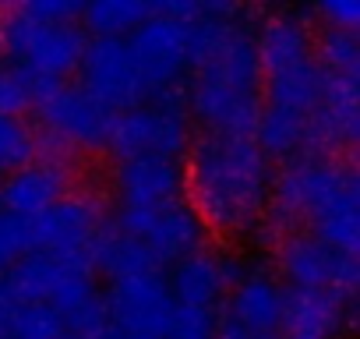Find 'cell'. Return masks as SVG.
Listing matches in <instances>:
<instances>
[{
  "label": "cell",
  "instance_id": "2e32d148",
  "mask_svg": "<svg viewBox=\"0 0 360 339\" xmlns=\"http://www.w3.org/2000/svg\"><path fill=\"white\" fill-rule=\"evenodd\" d=\"M311 46H314L311 15H304V11L265 15L255 32V53H258L262 78H272V75H283V71H293V68L314 60Z\"/></svg>",
  "mask_w": 360,
  "mask_h": 339
},
{
  "label": "cell",
  "instance_id": "9a60e30c",
  "mask_svg": "<svg viewBox=\"0 0 360 339\" xmlns=\"http://www.w3.org/2000/svg\"><path fill=\"white\" fill-rule=\"evenodd\" d=\"M71 181L75 177H71L68 159L36 155V162H29L25 170L0 177V212L18 216V219H36L71 191Z\"/></svg>",
  "mask_w": 360,
  "mask_h": 339
},
{
  "label": "cell",
  "instance_id": "6da1fadb",
  "mask_svg": "<svg viewBox=\"0 0 360 339\" xmlns=\"http://www.w3.org/2000/svg\"><path fill=\"white\" fill-rule=\"evenodd\" d=\"M290 234H311L321 244L356 258L360 191L353 159L297 155L276 170L269 205L255 226V237L258 244L276 248Z\"/></svg>",
  "mask_w": 360,
  "mask_h": 339
},
{
  "label": "cell",
  "instance_id": "3957f363",
  "mask_svg": "<svg viewBox=\"0 0 360 339\" xmlns=\"http://www.w3.org/2000/svg\"><path fill=\"white\" fill-rule=\"evenodd\" d=\"M82 25H43L25 4L0 8V60L22 71L32 103L68 85L85 53Z\"/></svg>",
  "mask_w": 360,
  "mask_h": 339
},
{
  "label": "cell",
  "instance_id": "7a4b0ae2",
  "mask_svg": "<svg viewBox=\"0 0 360 339\" xmlns=\"http://www.w3.org/2000/svg\"><path fill=\"white\" fill-rule=\"evenodd\" d=\"M180 162H184V202L209 234H255L269 205L276 170L251 138L195 134Z\"/></svg>",
  "mask_w": 360,
  "mask_h": 339
},
{
  "label": "cell",
  "instance_id": "ac0fdd59",
  "mask_svg": "<svg viewBox=\"0 0 360 339\" xmlns=\"http://www.w3.org/2000/svg\"><path fill=\"white\" fill-rule=\"evenodd\" d=\"M78 279H92V276L71 272L60 262H53L50 255L29 251L22 262H15L4 276H0V290H4V297L11 304H50V307H57Z\"/></svg>",
  "mask_w": 360,
  "mask_h": 339
},
{
  "label": "cell",
  "instance_id": "e0dca14e",
  "mask_svg": "<svg viewBox=\"0 0 360 339\" xmlns=\"http://www.w3.org/2000/svg\"><path fill=\"white\" fill-rule=\"evenodd\" d=\"M283 293L286 286L269 272V269H258L251 265L223 297V314L226 321L248 328V332H265L272 335L276 325H279V314H283Z\"/></svg>",
  "mask_w": 360,
  "mask_h": 339
},
{
  "label": "cell",
  "instance_id": "836d02e7",
  "mask_svg": "<svg viewBox=\"0 0 360 339\" xmlns=\"http://www.w3.org/2000/svg\"><path fill=\"white\" fill-rule=\"evenodd\" d=\"M64 339H78V335H64Z\"/></svg>",
  "mask_w": 360,
  "mask_h": 339
},
{
  "label": "cell",
  "instance_id": "8fae6325",
  "mask_svg": "<svg viewBox=\"0 0 360 339\" xmlns=\"http://www.w3.org/2000/svg\"><path fill=\"white\" fill-rule=\"evenodd\" d=\"M360 124V82L356 75H325L321 103L307 117L304 155L353 159Z\"/></svg>",
  "mask_w": 360,
  "mask_h": 339
},
{
  "label": "cell",
  "instance_id": "1f68e13d",
  "mask_svg": "<svg viewBox=\"0 0 360 339\" xmlns=\"http://www.w3.org/2000/svg\"><path fill=\"white\" fill-rule=\"evenodd\" d=\"M216 339H276V335H265V332H248L226 318H219V328H216Z\"/></svg>",
  "mask_w": 360,
  "mask_h": 339
},
{
  "label": "cell",
  "instance_id": "ba28073f",
  "mask_svg": "<svg viewBox=\"0 0 360 339\" xmlns=\"http://www.w3.org/2000/svg\"><path fill=\"white\" fill-rule=\"evenodd\" d=\"M276 279L286 290H335L356 297V258L321 244L311 234H290L272 248Z\"/></svg>",
  "mask_w": 360,
  "mask_h": 339
},
{
  "label": "cell",
  "instance_id": "cb8c5ba5",
  "mask_svg": "<svg viewBox=\"0 0 360 339\" xmlns=\"http://www.w3.org/2000/svg\"><path fill=\"white\" fill-rule=\"evenodd\" d=\"M314 64L321 68V75H356L360 64V43L356 32H342V29H321L314 36Z\"/></svg>",
  "mask_w": 360,
  "mask_h": 339
},
{
  "label": "cell",
  "instance_id": "f546056e",
  "mask_svg": "<svg viewBox=\"0 0 360 339\" xmlns=\"http://www.w3.org/2000/svg\"><path fill=\"white\" fill-rule=\"evenodd\" d=\"M25 11L43 25H78L82 18V4L75 0H29Z\"/></svg>",
  "mask_w": 360,
  "mask_h": 339
},
{
  "label": "cell",
  "instance_id": "4fadbf2b",
  "mask_svg": "<svg viewBox=\"0 0 360 339\" xmlns=\"http://www.w3.org/2000/svg\"><path fill=\"white\" fill-rule=\"evenodd\" d=\"M356 318V297L335 290H286L276 339H342Z\"/></svg>",
  "mask_w": 360,
  "mask_h": 339
},
{
  "label": "cell",
  "instance_id": "4dcf8cb0",
  "mask_svg": "<svg viewBox=\"0 0 360 339\" xmlns=\"http://www.w3.org/2000/svg\"><path fill=\"white\" fill-rule=\"evenodd\" d=\"M311 18H318V22H321V29L356 32V22H360V4H356V0H328V4H321Z\"/></svg>",
  "mask_w": 360,
  "mask_h": 339
},
{
  "label": "cell",
  "instance_id": "83f0119b",
  "mask_svg": "<svg viewBox=\"0 0 360 339\" xmlns=\"http://www.w3.org/2000/svg\"><path fill=\"white\" fill-rule=\"evenodd\" d=\"M32 251V226L29 219L0 212V276H4L15 262H22Z\"/></svg>",
  "mask_w": 360,
  "mask_h": 339
},
{
  "label": "cell",
  "instance_id": "d6986e66",
  "mask_svg": "<svg viewBox=\"0 0 360 339\" xmlns=\"http://www.w3.org/2000/svg\"><path fill=\"white\" fill-rule=\"evenodd\" d=\"M166 290H169L173 304H180V307L223 311L226 279H223V269H219V255H212L205 248L191 258H180L176 265H169Z\"/></svg>",
  "mask_w": 360,
  "mask_h": 339
},
{
  "label": "cell",
  "instance_id": "52a82bcc",
  "mask_svg": "<svg viewBox=\"0 0 360 339\" xmlns=\"http://www.w3.org/2000/svg\"><path fill=\"white\" fill-rule=\"evenodd\" d=\"M36 106V117L43 124V134L50 145L71 152V155H85V152H106L110 141V127L113 117L103 103H96L89 92H82L78 85H60L50 96H43Z\"/></svg>",
  "mask_w": 360,
  "mask_h": 339
},
{
  "label": "cell",
  "instance_id": "484cf974",
  "mask_svg": "<svg viewBox=\"0 0 360 339\" xmlns=\"http://www.w3.org/2000/svg\"><path fill=\"white\" fill-rule=\"evenodd\" d=\"M11 339H64L68 328L50 304H11L8 314Z\"/></svg>",
  "mask_w": 360,
  "mask_h": 339
},
{
  "label": "cell",
  "instance_id": "277c9868",
  "mask_svg": "<svg viewBox=\"0 0 360 339\" xmlns=\"http://www.w3.org/2000/svg\"><path fill=\"white\" fill-rule=\"evenodd\" d=\"M106 205L92 191H68L53 202L43 216L29 219L32 226V251L50 255L71 272L96 279V244L106 230Z\"/></svg>",
  "mask_w": 360,
  "mask_h": 339
},
{
  "label": "cell",
  "instance_id": "ffe728a7",
  "mask_svg": "<svg viewBox=\"0 0 360 339\" xmlns=\"http://www.w3.org/2000/svg\"><path fill=\"white\" fill-rule=\"evenodd\" d=\"M321 89H325V75H321V68L314 60H307V64H300L293 71L262 78V103L290 110V113H300V117H311L314 106L321 103Z\"/></svg>",
  "mask_w": 360,
  "mask_h": 339
},
{
  "label": "cell",
  "instance_id": "5bb4252c",
  "mask_svg": "<svg viewBox=\"0 0 360 339\" xmlns=\"http://www.w3.org/2000/svg\"><path fill=\"white\" fill-rule=\"evenodd\" d=\"M113 195L120 209H162L173 202H184V162L166 155L117 159Z\"/></svg>",
  "mask_w": 360,
  "mask_h": 339
},
{
  "label": "cell",
  "instance_id": "4316f807",
  "mask_svg": "<svg viewBox=\"0 0 360 339\" xmlns=\"http://www.w3.org/2000/svg\"><path fill=\"white\" fill-rule=\"evenodd\" d=\"M219 328V311H202V307H180L173 304L166 339H216Z\"/></svg>",
  "mask_w": 360,
  "mask_h": 339
},
{
  "label": "cell",
  "instance_id": "603a6c76",
  "mask_svg": "<svg viewBox=\"0 0 360 339\" xmlns=\"http://www.w3.org/2000/svg\"><path fill=\"white\" fill-rule=\"evenodd\" d=\"M148 15L152 4L145 0H96L82 8L78 25H85L82 32H92V39H127Z\"/></svg>",
  "mask_w": 360,
  "mask_h": 339
},
{
  "label": "cell",
  "instance_id": "7c38bea8",
  "mask_svg": "<svg viewBox=\"0 0 360 339\" xmlns=\"http://www.w3.org/2000/svg\"><path fill=\"white\" fill-rule=\"evenodd\" d=\"M103 300H106L113 332L138 335V339H166L169 314H173V297L166 290L162 272L113 279L103 290Z\"/></svg>",
  "mask_w": 360,
  "mask_h": 339
},
{
  "label": "cell",
  "instance_id": "f1b7e54d",
  "mask_svg": "<svg viewBox=\"0 0 360 339\" xmlns=\"http://www.w3.org/2000/svg\"><path fill=\"white\" fill-rule=\"evenodd\" d=\"M29 110H32V96L22 71L0 60V117H22Z\"/></svg>",
  "mask_w": 360,
  "mask_h": 339
},
{
  "label": "cell",
  "instance_id": "5b68a950",
  "mask_svg": "<svg viewBox=\"0 0 360 339\" xmlns=\"http://www.w3.org/2000/svg\"><path fill=\"white\" fill-rule=\"evenodd\" d=\"M191 138L195 134H191V120L184 106V85H176V89L152 96L145 106L117 113L106 152L113 159H134V155L184 159Z\"/></svg>",
  "mask_w": 360,
  "mask_h": 339
},
{
  "label": "cell",
  "instance_id": "7402d4cb",
  "mask_svg": "<svg viewBox=\"0 0 360 339\" xmlns=\"http://www.w3.org/2000/svg\"><path fill=\"white\" fill-rule=\"evenodd\" d=\"M96 272H103L110 283L113 279H131V276H148V272H159V262L152 258V251L134 241V237H124L117 234L110 223L96 244Z\"/></svg>",
  "mask_w": 360,
  "mask_h": 339
},
{
  "label": "cell",
  "instance_id": "d6a6232c",
  "mask_svg": "<svg viewBox=\"0 0 360 339\" xmlns=\"http://www.w3.org/2000/svg\"><path fill=\"white\" fill-rule=\"evenodd\" d=\"M106 339H138V335H120V332H110Z\"/></svg>",
  "mask_w": 360,
  "mask_h": 339
},
{
  "label": "cell",
  "instance_id": "44dd1931",
  "mask_svg": "<svg viewBox=\"0 0 360 339\" xmlns=\"http://www.w3.org/2000/svg\"><path fill=\"white\" fill-rule=\"evenodd\" d=\"M304 134H307V117L262 103V113H258V124H255L251 141L262 148V155L269 162L272 159L286 162V159L304 155Z\"/></svg>",
  "mask_w": 360,
  "mask_h": 339
},
{
  "label": "cell",
  "instance_id": "9c48e42d",
  "mask_svg": "<svg viewBox=\"0 0 360 339\" xmlns=\"http://www.w3.org/2000/svg\"><path fill=\"white\" fill-rule=\"evenodd\" d=\"M75 75L78 89L89 92L96 103H103L110 113H124L152 99L124 39H89Z\"/></svg>",
  "mask_w": 360,
  "mask_h": 339
},
{
  "label": "cell",
  "instance_id": "d4e9b609",
  "mask_svg": "<svg viewBox=\"0 0 360 339\" xmlns=\"http://www.w3.org/2000/svg\"><path fill=\"white\" fill-rule=\"evenodd\" d=\"M36 162V131L25 117H0V177Z\"/></svg>",
  "mask_w": 360,
  "mask_h": 339
},
{
  "label": "cell",
  "instance_id": "8992f818",
  "mask_svg": "<svg viewBox=\"0 0 360 339\" xmlns=\"http://www.w3.org/2000/svg\"><path fill=\"white\" fill-rule=\"evenodd\" d=\"M110 226L124 237L141 241L159 262V269L209 248V230L188 202H173L162 209H117Z\"/></svg>",
  "mask_w": 360,
  "mask_h": 339
},
{
  "label": "cell",
  "instance_id": "30bf717a",
  "mask_svg": "<svg viewBox=\"0 0 360 339\" xmlns=\"http://www.w3.org/2000/svg\"><path fill=\"white\" fill-rule=\"evenodd\" d=\"M124 43H127L152 96L184 85V78H188V22H180V18L166 15L159 4H152V15Z\"/></svg>",
  "mask_w": 360,
  "mask_h": 339
}]
</instances>
